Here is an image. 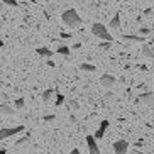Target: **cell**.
Wrapping results in <instances>:
<instances>
[{
    "label": "cell",
    "mask_w": 154,
    "mask_h": 154,
    "mask_svg": "<svg viewBox=\"0 0 154 154\" xmlns=\"http://www.w3.org/2000/svg\"><path fill=\"white\" fill-rule=\"evenodd\" d=\"M80 69H83V71H86V73H93V71H97V66L95 64H90V63H82Z\"/></svg>",
    "instance_id": "7c38bea8"
},
{
    "label": "cell",
    "mask_w": 154,
    "mask_h": 154,
    "mask_svg": "<svg viewBox=\"0 0 154 154\" xmlns=\"http://www.w3.org/2000/svg\"><path fill=\"white\" fill-rule=\"evenodd\" d=\"M56 53H58V54H63V56H69V48L64 46V44H61L58 49H56Z\"/></svg>",
    "instance_id": "9a60e30c"
},
{
    "label": "cell",
    "mask_w": 154,
    "mask_h": 154,
    "mask_svg": "<svg viewBox=\"0 0 154 154\" xmlns=\"http://www.w3.org/2000/svg\"><path fill=\"white\" fill-rule=\"evenodd\" d=\"M69 154H80V151H78V149H73V151H71V152H69Z\"/></svg>",
    "instance_id": "83f0119b"
},
{
    "label": "cell",
    "mask_w": 154,
    "mask_h": 154,
    "mask_svg": "<svg viewBox=\"0 0 154 154\" xmlns=\"http://www.w3.org/2000/svg\"><path fill=\"white\" fill-rule=\"evenodd\" d=\"M142 54H144L146 58H154V51L151 49L147 44H144V46H142Z\"/></svg>",
    "instance_id": "5bb4252c"
},
{
    "label": "cell",
    "mask_w": 154,
    "mask_h": 154,
    "mask_svg": "<svg viewBox=\"0 0 154 154\" xmlns=\"http://www.w3.org/2000/svg\"><path fill=\"white\" fill-rule=\"evenodd\" d=\"M53 93H54V90H44L42 91V100H44V102H48V100L51 98V95H53Z\"/></svg>",
    "instance_id": "2e32d148"
},
{
    "label": "cell",
    "mask_w": 154,
    "mask_h": 154,
    "mask_svg": "<svg viewBox=\"0 0 154 154\" xmlns=\"http://www.w3.org/2000/svg\"><path fill=\"white\" fill-rule=\"evenodd\" d=\"M112 147H113V152L115 154H125L127 151H129V142L124 140V139H119V140L113 142Z\"/></svg>",
    "instance_id": "277c9868"
},
{
    "label": "cell",
    "mask_w": 154,
    "mask_h": 154,
    "mask_svg": "<svg viewBox=\"0 0 154 154\" xmlns=\"http://www.w3.org/2000/svg\"><path fill=\"white\" fill-rule=\"evenodd\" d=\"M36 53L39 56H44V58H51V56H54V53H53L49 48H37Z\"/></svg>",
    "instance_id": "8fae6325"
},
{
    "label": "cell",
    "mask_w": 154,
    "mask_h": 154,
    "mask_svg": "<svg viewBox=\"0 0 154 154\" xmlns=\"http://www.w3.org/2000/svg\"><path fill=\"white\" fill-rule=\"evenodd\" d=\"M24 103H26V102H24L22 97H20V98H17V100H15V110H20L24 107Z\"/></svg>",
    "instance_id": "ac0fdd59"
},
{
    "label": "cell",
    "mask_w": 154,
    "mask_h": 154,
    "mask_svg": "<svg viewBox=\"0 0 154 154\" xmlns=\"http://www.w3.org/2000/svg\"><path fill=\"white\" fill-rule=\"evenodd\" d=\"M110 29H120V15H113V19L110 20Z\"/></svg>",
    "instance_id": "4fadbf2b"
},
{
    "label": "cell",
    "mask_w": 154,
    "mask_h": 154,
    "mask_svg": "<svg viewBox=\"0 0 154 154\" xmlns=\"http://www.w3.org/2000/svg\"><path fill=\"white\" fill-rule=\"evenodd\" d=\"M61 17H63V22H64V26H66V27H76V26H80V24H82V17H80V15H78V12L75 9H66L63 12V15H61Z\"/></svg>",
    "instance_id": "6da1fadb"
},
{
    "label": "cell",
    "mask_w": 154,
    "mask_h": 154,
    "mask_svg": "<svg viewBox=\"0 0 154 154\" xmlns=\"http://www.w3.org/2000/svg\"><path fill=\"white\" fill-rule=\"evenodd\" d=\"M0 154H7V149H0Z\"/></svg>",
    "instance_id": "f1b7e54d"
},
{
    "label": "cell",
    "mask_w": 154,
    "mask_h": 154,
    "mask_svg": "<svg viewBox=\"0 0 154 154\" xmlns=\"http://www.w3.org/2000/svg\"><path fill=\"white\" fill-rule=\"evenodd\" d=\"M149 32H151V29H149V27H140L137 34H139V36H142V37H144L146 34H149Z\"/></svg>",
    "instance_id": "44dd1931"
},
{
    "label": "cell",
    "mask_w": 154,
    "mask_h": 154,
    "mask_svg": "<svg viewBox=\"0 0 154 154\" xmlns=\"http://www.w3.org/2000/svg\"><path fill=\"white\" fill-rule=\"evenodd\" d=\"M154 14V9L151 7V9H144V15H152Z\"/></svg>",
    "instance_id": "484cf974"
},
{
    "label": "cell",
    "mask_w": 154,
    "mask_h": 154,
    "mask_svg": "<svg viewBox=\"0 0 154 154\" xmlns=\"http://www.w3.org/2000/svg\"><path fill=\"white\" fill-rule=\"evenodd\" d=\"M68 107H71V109L78 110V109H80V103H78L76 100H69V103H68Z\"/></svg>",
    "instance_id": "7402d4cb"
},
{
    "label": "cell",
    "mask_w": 154,
    "mask_h": 154,
    "mask_svg": "<svg viewBox=\"0 0 154 154\" xmlns=\"http://www.w3.org/2000/svg\"><path fill=\"white\" fill-rule=\"evenodd\" d=\"M152 2H154V0H152Z\"/></svg>",
    "instance_id": "1f68e13d"
},
{
    "label": "cell",
    "mask_w": 154,
    "mask_h": 154,
    "mask_svg": "<svg viewBox=\"0 0 154 154\" xmlns=\"http://www.w3.org/2000/svg\"><path fill=\"white\" fill-rule=\"evenodd\" d=\"M100 83L103 86H107V88H110L112 85H115V76L110 75V73H105V75H102V78H100Z\"/></svg>",
    "instance_id": "8992f818"
},
{
    "label": "cell",
    "mask_w": 154,
    "mask_h": 154,
    "mask_svg": "<svg viewBox=\"0 0 154 154\" xmlns=\"http://www.w3.org/2000/svg\"><path fill=\"white\" fill-rule=\"evenodd\" d=\"M86 146H88L90 154H100V149H98V146H97L95 136H86Z\"/></svg>",
    "instance_id": "5b68a950"
},
{
    "label": "cell",
    "mask_w": 154,
    "mask_h": 154,
    "mask_svg": "<svg viewBox=\"0 0 154 154\" xmlns=\"http://www.w3.org/2000/svg\"><path fill=\"white\" fill-rule=\"evenodd\" d=\"M132 154H144V152H140V151H134Z\"/></svg>",
    "instance_id": "f546056e"
},
{
    "label": "cell",
    "mask_w": 154,
    "mask_h": 154,
    "mask_svg": "<svg viewBox=\"0 0 154 154\" xmlns=\"http://www.w3.org/2000/svg\"><path fill=\"white\" fill-rule=\"evenodd\" d=\"M110 125V122L109 120H102L100 122V127H98V131L95 132V139L98 140V139H102V137L105 136V131H107V127Z\"/></svg>",
    "instance_id": "52a82bcc"
},
{
    "label": "cell",
    "mask_w": 154,
    "mask_h": 154,
    "mask_svg": "<svg viewBox=\"0 0 154 154\" xmlns=\"http://www.w3.org/2000/svg\"><path fill=\"white\" fill-rule=\"evenodd\" d=\"M124 41H136V42H146V37L139 36V34H124Z\"/></svg>",
    "instance_id": "30bf717a"
},
{
    "label": "cell",
    "mask_w": 154,
    "mask_h": 154,
    "mask_svg": "<svg viewBox=\"0 0 154 154\" xmlns=\"http://www.w3.org/2000/svg\"><path fill=\"white\" fill-rule=\"evenodd\" d=\"M73 34L71 32H61V39H71Z\"/></svg>",
    "instance_id": "cb8c5ba5"
},
{
    "label": "cell",
    "mask_w": 154,
    "mask_h": 154,
    "mask_svg": "<svg viewBox=\"0 0 154 154\" xmlns=\"http://www.w3.org/2000/svg\"><path fill=\"white\" fill-rule=\"evenodd\" d=\"M26 142H29V136H27V137H20L19 140H15V146L19 147V146H24Z\"/></svg>",
    "instance_id": "ffe728a7"
},
{
    "label": "cell",
    "mask_w": 154,
    "mask_h": 154,
    "mask_svg": "<svg viewBox=\"0 0 154 154\" xmlns=\"http://www.w3.org/2000/svg\"><path fill=\"white\" fill-rule=\"evenodd\" d=\"M24 131V125H17V127H5V129H0V140L7 139V137H12L15 134Z\"/></svg>",
    "instance_id": "3957f363"
},
{
    "label": "cell",
    "mask_w": 154,
    "mask_h": 154,
    "mask_svg": "<svg viewBox=\"0 0 154 154\" xmlns=\"http://www.w3.org/2000/svg\"><path fill=\"white\" fill-rule=\"evenodd\" d=\"M137 100H139V102H144V103H152L154 102V93H151V91L140 93V95H137Z\"/></svg>",
    "instance_id": "9c48e42d"
},
{
    "label": "cell",
    "mask_w": 154,
    "mask_h": 154,
    "mask_svg": "<svg viewBox=\"0 0 154 154\" xmlns=\"http://www.w3.org/2000/svg\"><path fill=\"white\" fill-rule=\"evenodd\" d=\"M2 7H4V4H2V2H0V9H2Z\"/></svg>",
    "instance_id": "4dcf8cb0"
},
{
    "label": "cell",
    "mask_w": 154,
    "mask_h": 154,
    "mask_svg": "<svg viewBox=\"0 0 154 154\" xmlns=\"http://www.w3.org/2000/svg\"><path fill=\"white\" fill-rule=\"evenodd\" d=\"M110 46H112V42H100V48L102 49H110Z\"/></svg>",
    "instance_id": "d4e9b609"
},
{
    "label": "cell",
    "mask_w": 154,
    "mask_h": 154,
    "mask_svg": "<svg viewBox=\"0 0 154 154\" xmlns=\"http://www.w3.org/2000/svg\"><path fill=\"white\" fill-rule=\"evenodd\" d=\"M2 4H5V5H10V7H19V2L17 0H0Z\"/></svg>",
    "instance_id": "e0dca14e"
},
{
    "label": "cell",
    "mask_w": 154,
    "mask_h": 154,
    "mask_svg": "<svg viewBox=\"0 0 154 154\" xmlns=\"http://www.w3.org/2000/svg\"><path fill=\"white\" fill-rule=\"evenodd\" d=\"M17 110H14L9 103H0V115H15Z\"/></svg>",
    "instance_id": "ba28073f"
},
{
    "label": "cell",
    "mask_w": 154,
    "mask_h": 154,
    "mask_svg": "<svg viewBox=\"0 0 154 154\" xmlns=\"http://www.w3.org/2000/svg\"><path fill=\"white\" fill-rule=\"evenodd\" d=\"M56 115H44V122H54Z\"/></svg>",
    "instance_id": "603a6c76"
},
{
    "label": "cell",
    "mask_w": 154,
    "mask_h": 154,
    "mask_svg": "<svg viewBox=\"0 0 154 154\" xmlns=\"http://www.w3.org/2000/svg\"><path fill=\"white\" fill-rule=\"evenodd\" d=\"M91 34L95 37H98V39H102V41H107V42L113 41V37L110 36V32L107 31V27H105L103 24H98V22L93 24L91 26Z\"/></svg>",
    "instance_id": "7a4b0ae2"
},
{
    "label": "cell",
    "mask_w": 154,
    "mask_h": 154,
    "mask_svg": "<svg viewBox=\"0 0 154 154\" xmlns=\"http://www.w3.org/2000/svg\"><path fill=\"white\" fill-rule=\"evenodd\" d=\"M48 66L49 68H54V61H48Z\"/></svg>",
    "instance_id": "4316f807"
},
{
    "label": "cell",
    "mask_w": 154,
    "mask_h": 154,
    "mask_svg": "<svg viewBox=\"0 0 154 154\" xmlns=\"http://www.w3.org/2000/svg\"><path fill=\"white\" fill-rule=\"evenodd\" d=\"M56 107H59V105H63L64 103V95H61V93H56Z\"/></svg>",
    "instance_id": "d6986e66"
}]
</instances>
